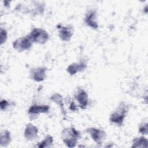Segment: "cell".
Masks as SVG:
<instances>
[{
    "instance_id": "cell-20",
    "label": "cell",
    "mask_w": 148,
    "mask_h": 148,
    "mask_svg": "<svg viewBox=\"0 0 148 148\" xmlns=\"http://www.w3.org/2000/svg\"><path fill=\"white\" fill-rule=\"evenodd\" d=\"M69 109L73 112L74 111H76L77 110V106L75 105V103H74V102L72 101L70 103V105H69Z\"/></svg>"
},
{
    "instance_id": "cell-7",
    "label": "cell",
    "mask_w": 148,
    "mask_h": 148,
    "mask_svg": "<svg viewBox=\"0 0 148 148\" xmlns=\"http://www.w3.org/2000/svg\"><path fill=\"white\" fill-rule=\"evenodd\" d=\"M97 14V11L95 9H91L87 10L84 15V24L93 29H97L99 27Z\"/></svg>"
},
{
    "instance_id": "cell-1",
    "label": "cell",
    "mask_w": 148,
    "mask_h": 148,
    "mask_svg": "<svg viewBox=\"0 0 148 148\" xmlns=\"http://www.w3.org/2000/svg\"><path fill=\"white\" fill-rule=\"evenodd\" d=\"M129 110V106L125 102H121L119 103L117 108L111 113L109 116L110 123L121 127L124 122Z\"/></svg>"
},
{
    "instance_id": "cell-12",
    "label": "cell",
    "mask_w": 148,
    "mask_h": 148,
    "mask_svg": "<svg viewBox=\"0 0 148 148\" xmlns=\"http://www.w3.org/2000/svg\"><path fill=\"white\" fill-rule=\"evenodd\" d=\"M87 67V64L85 61H80L78 62H73L69 65L66 68V72L73 76L78 72L84 71Z\"/></svg>"
},
{
    "instance_id": "cell-15",
    "label": "cell",
    "mask_w": 148,
    "mask_h": 148,
    "mask_svg": "<svg viewBox=\"0 0 148 148\" xmlns=\"http://www.w3.org/2000/svg\"><path fill=\"white\" fill-rule=\"evenodd\" d=\"M12 141L10 132L8 130H4L1 132L0 145L1 147H7Z\"/></svg>"
},
{
    "instance_id": "cell-4",
    "label": "cell",
    "mask_w": 148,
    "mask_h": 148,
    "mask_svg": "<svg viewBox=\"0 0 148 148\" xmlns=\"http://www.w3.org/2000/svg\"><path fill=\"white\" fill-rule=\"evenodd\" d=\"M33 43L45 44L49 39L48 32L44 29L40 28H34L28 34Z\"/></svg>"
},
{
    "instance_id": "cell-19",
    "label": "cell",
    "mask_w": 148,
    "mask_h": 148,
    "mask_svg": "<svg viewBox=\"0 0 148 148\" xmlns=\"http://www.w3.org/2000/svg\"><path fill=\"white\" fill-rule=\"evenodd\" d=\"M10 105V103L9 101L5 99H1V101L0 102L1 110L2 112L5 111Z\"/></svg>"
},
{
    "instance_id": "cell-17",
    "label": "cell",
    "mask_w": 148,
    "mask_h": 148,
    "mask_svg": "<svg viewBox=\"0 0 148 148\" xmlns=\"http://www.w3.org/2000/svg\"><path fill=\"white\" fill-rule=\"evenodd\" d=\"M138 131L143 135H147L148 134V124L147 122L141 123L138 128Z\"/></svg>"
},
{
    "instance_id": "cell-10",
    "label": "cell",
    "mask_w": 148,
    "mask_h": 148,
    "mask_svg": "<svg viewBox=\"0 0 148 148\" xmlns=\"http://www.w3.org/2000/svg\"><path fill=\"white\" fill-rule=\"evenodd\" d=\"M58 35L60 40L64 42H69L73 35V28L71 25L58 27Z\"/></svg>"
},
{
    "instance_id": "cell-8",
    "label": "cell",
    "mask_w": 148,
    "mask_h": 148,
    "mask_svg": "<svg viewBox=\"0 0 148 148\" xmlns=\"http://www.w3.org/2000/svg\"><path fill=\"white\" fill-rule=\"evenodd\" d=\"M47 71V68L45 66L32 68L29 71V76L31 79L36 82H42L46 78Z\"/></svg>"
},
{
    "instance_id": "cell-2",
    "label": "cell",
    "mask_w": 148,
    "mask_h": 148,
    "mask_svg": "<svg viewBox=\"0 0 148 148\" xmlns=\"http://www.w3.org/2000/svg\"><path fill=\"white\" fill-rule=\"evenodd\" d=\"M61 138L67 147H74L76 146L80 138V132L74 127H67L61 131Z\"/></svg>"
},
{
    "instance_id": "cell-14",
    "label": "cell",
    "mask_w": 148,
    "mask_h": 148,
    "mask_svg": "<svg viewBox=\"0 0 148 148\" xmlns=\"http://www.w3.org/2000/svg\"><path fill=\"white\" fill-rule=\"evenodd\" d=\"M148 147V140L143 135L140 136L135 137L133 139L132 142L131 147H145L147 148Z\"/></svg>"
},
{
    "instance_id": "cell-18",
    "label": "cell",
    "mask_w": 148,
    "mask_h": 148,
    "mask_svg": "<svg viewBox=\"0 0 148 148\" xmlns=\"http://www.w3.org/2000/svg\"><path fill=\"white\" fill-rule=\"evenodd\" d=\"M8 39V31L2 27L0 29V43L1 45L4 44Z\"/></svg>"
},
{
    "instance_id": "cell-9",
    "label": "cell",
    "mask_w": 148,
    "mask_h": 148,
    "mask_svg": "<svg viewBox=\"0 0 148 148\" xmlns=\"http://www.w3.org/2000/svg\"><path fill=\"white\" fill-rule=\"evenodd\" d=\"M74 98L82 109H86L88 104V95L87 91L81 87H77L74 93Z\"/></svg>"
},
{
    "instance_id": "cell-6",
    "label": "cell",
    "mask_w": 148,
    "mask_h": 148,
    "mask_svg": "<svg viewBox=\"0 0 148 148\" xmlns=\"http://www.w3.org/2000/svg\"><path fill=\"white\" fill-rule=\"evenodd\" d=\"M50 106L44 104H33L28 109V114L31 120H34L38 118L42 113H47L49 112Z\"/></svg>"
},
{
    "instance_id": "cell-3",
    "label": "cell",
    "mask_w": 148,
    "mask_h": 148,
    "mask_svg": "<svg viewBox=\"0 0 148 148\" xmlns=\"http://www.w3.org/2000/svg\"><path fill=\"white\" fill-rule=\"evenodd\" d=\"M32 44L33 42L28 34L14 40L12 43V47L17 52L21 53L29 50L32 47Z\"/></svg>"
},
{
    "instance_id": "cell-11",
    "label": "cell",
    "mask_w": 148,
    "mask_h": 148,
    "mask_svg": "<svg viewBox=\"0 0 148 148\" xmlns=\"http://www.w3.org/2000/svg\"><path fill=\"white\" fill-rule=\"evenodd\" d=\"M38 132L39 130L36 126L31 123H28L26 124L24 131V138L27 140L32 141L36 139Z\"/></svg>"
},
{
    "instance_id": "cell-13",
    "label": "cell",
    "mask_w": 148,
    "mask_h": 148,
    "mask_svg": "<svg viewBox=\"0 0 148 148\" xmlns=\"http://www.w3.org/2000/svg\"><path fill=\"white\" fill-rule=\"evenodd\" d=\"M50 99L53 102H54V103H56L57 105L58 106V107L60 108V109L61 111L62 115L64 117H65L66 116V113L65 108H64V98H63V97L62 96V95L58 92L54 93L50 97Z\"/></svg>"
},
{
    "instance_id": "cell-16",
    "label": "cell",
    "mask_w": 148,
    "mask_h": 148,
    "mask_svg": "<svg viewBox=\"0 0 148 148\" xmlns=\"http://www.w3.org/2000/svg\"><path fill=\"white\" fill-rule=\"evenodd\" d=\"M53 143V137L50 135H47L45 138L40 141V142H38L35 147H39V148H46V147H51Z\"/></svg>"
},
{
    "instance_id": "cell-5",
    "label": "cell",
    "mask_w": 148,
    "mask_h": 148,
    "mask_svg": "<svg viewBox=\"0 0 148 148\" xmlns=\"http://www.w3.org/2000/svg\"><path fill=\"white\" fill-rule=\"evenodd\" d=\"M86 132L90 135L92 140L99 146L102 145L107 136L104 130L95 127H88L86 129Z\"/></svg>"
}]
</instances>
